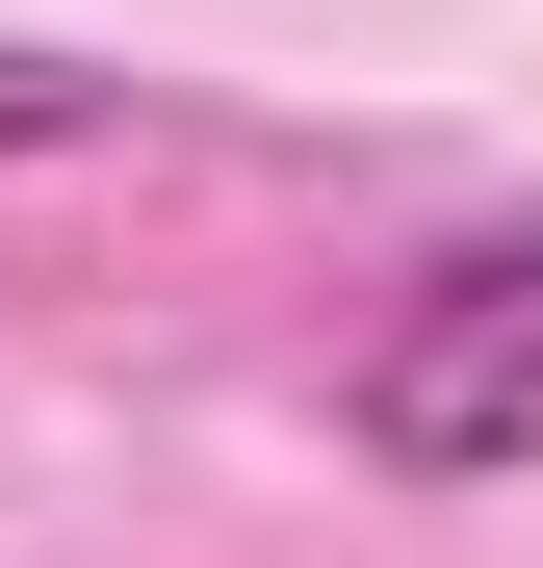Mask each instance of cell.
<instances>
[{
	"mask_svg": "<svg viewBox=\"0 0 543 568\" xmlns=\"http://www.w3.org/2000/svg\"><path fill=\"white\" fill-rule=\"evenodd\" d=\"M130 130V78H78V52H0V155H104Z\"/></svg>",
	"mask_w": 543,
	"mask_h": 568,
	"instance_id": "obj_2",
	"label": "cell"
},
{
	"mask_svg": "<svg viewBox=\"0 0 543 568\" xmlns=\"http://www.w3.org/2000/svg\"><path fill=\"white\" fill-rule=\"evenodd\" d=\"M336 439L389 465V491H517L543 465V207L389 284V336L336 362Z\"/></svg>",
	"mask_w": 543,
	"mask_h": 568,
	"instance_id": "obj_1",
	"label": "cell"
}]
</instances>
